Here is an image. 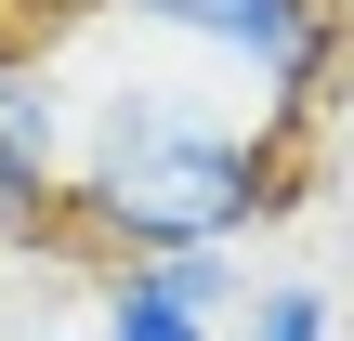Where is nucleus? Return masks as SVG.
Returning a JSON list of instances; mask_svg holds the SVG:
<instances>
[{"mask_svg": "<svg viewBox=\"0 0 354 341\" xmlns=\"http://www.w3.org/2000/svg\"><path fill=\"white\" fill-rule=\"evenodd\" d=\"M289 171H302V145L263 105H223L197 79H105V92H79V131H66L53 250H92V263L236 250L250 223H276L302 197Z\"/></svg>", "mask_w": 354, "mask_h": 341, "instance_id": "nucleus-1", "label": "nucleus"}, {"mask_svg": "<svg viewBox=\"0 0 354 341\" xmlns=\"http://www.w3.org/2000/svg\"><path fill=\"white\" fill-rule=\"evenodd\" d=\"M92 13H131V26H171L197 53L250 66L263 118L289 145L315 131V105L342 92V66H354V0H92Z\"/></svg>", "mask_w": 354, "mask_h": 341, "instance_id": "nucleus-2", "label": "nucleus"}, {"mask_svg": "<svg viewBox=\"0 0 354 341\" xmlns=\"http://www.w3.org/2000/svg\"><path fill=\"white\" fill-rule=\"evenodd\" d=\"M66 131H79L66 66L0 39V237H53L66 223Z\"/></svg>", "mask_w": 354, "mask_h": 341, "instance_id": "nucleus-3", "label": "nucleus"}, {"mask_svg": "<svg viewBox=\"0 0 354 341\" xmlns=\"http://www.w3.org/2000/svg\"><path fill=\"white\" fill-rule=\"evenodd\" d=\"M223 341H342V289L328 276H250Z\"/></svg>", "mask_w": 354, "mask_h": 341, "instance_id": "nucleus-4", "label": "nucleus"}, {"mask_svg": "<svg viewBox=\"0 0 354 341\" xmlns=\"http://www.w3.org/2000/svg\"><path fill=\"white\" fill-rule=\"evenodd\" d=\"M118 276H131V289H158L171 315H210V329H223V315H236V289H250V276H236V250H145V263H118Z\"/></svg>", "mask_w": 354, "mask_h": 341, "instance_id": "nucleus-5", "label": "nucleus"}, {"mask_svg": "<svg viewBox=\"0 0 354 341\" xmlns=\"http://www.w3.org/2000/svg\"><path fill=\"white\" fill-rule=\"evenodd\" d=\"M92 341H223V329H210V315H171L158 289H131V276L105 263V329Z\"/></svg>", "mask_w": 354, "mask_h": 341, "instance_id": "nucleus-6", "label": "nucleus"}]
</instances>
